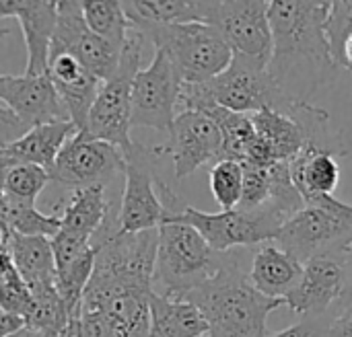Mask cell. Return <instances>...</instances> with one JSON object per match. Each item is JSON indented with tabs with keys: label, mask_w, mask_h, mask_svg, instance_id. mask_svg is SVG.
Masks as SVG:
<instances>
[{
	"label": "cell",
	"mask_w": 352,
	"mask_h": 337,
	"mask_svg": "<svg viewBox=\"0 0 352 337\" xmlns=\"http://www.w3.org/2000/svg\"><path fill=\"white\" fill-rule=\"evenodd\" d=\"M330 4L316 0L268 2L272 54L266 72L278 91L297 105L309 103L338 74L326 37Z\"/></svg>",
	"instance_id": "obj_1"
},
{
	"label": "cell",
	"mask_w": 352,
	"mask_h": 337,
	"mask_svg": "<svg viewBox=\"0 0 352 337\" xmlns=\"http://www.w3.org/2000/svg\"><path fill=\"white\" fill-rule=\"evenodd\" d=\"M184 301L200 309L208 337H268V315L285 307L283 299H268L254 288L235 251H227L217 274Z\"/></svg>",
	"instance_id": "obj_2"
},
{
	"label": "cell",
	"mask_w": 352,
	"mask_h": 337,
	"mask_svg": "<svg viewBox=\"0 0 352 337\" xmlns=\"http://www.w3.org/2000/svg\"><path fill=\"white\" fill-rule=\"evenodd\" d=\"M157 262L153 290L167 299H186L210 280L221 268L225 253H217L202 235L175 218L165 216L157 229Z\"/></svg>",
	"instance_id": "obj_3"
},
{
	"label": "cell",
	"mask_w": 352,
	"mask_h": 337,
	"mask_svg": "<svg viewBox=\"0 0 352 337\" xmlns=\"http://www.w3.org/2000/svg\"><path fill=\"white\" fill-rule=\"evenodd\" d=\"M165 51L182 84H200L219 76L231 62L233 49L221 33L206 23L138 25L130 27Z\"/></svg>",
	"instance_id": "obj_4"
},
{
	"label": "cell",
	"mask_w": 352,
	"mask_h": 337,
	"mask_svg": "<svg viewBox=\"0 0 352 337\" xmlns=\"http://www.w3.org/2000/svg\"><path fill=\"white\" fill-rule=\"evenodd\" d=\"M144 37L130 29L126 35V43L122 47L120 64L116 72L101 84L89 117L85 132L93 140L107 142L120 148L124 154L132 148L130 130H132V82L140 70Z\"/></svg>",
	"instance_id": "obj_5"
},
{
	"label": "cell",
	"mask_w": 352,
	"mask_h": 337,
	"mask_svg": "<svg viewBox=\"0 0 352 337\" xmlns=\"http://www.w3.org/2000/svg\"><path fill=\"white\" fill-rule=\"evenodd\" d=\"M352 233V204L318 196L293 214L274 237V245L301 266L314 255L342 243Z\"/></svg>",
	"instance_id": "obj_6"
},
{
	"label": "cell",
	"mask_w": 352,
	"mask_h": 337,
	"mask_svg": "<svg viewBox=\"0 0 352 337\" xmlns=\"http://www.w3.org/2000/svg\"><path fill=\"white\" fill-rule=\"evenodd\" d=\"M204 86L217 105L233 113L254 115L262 109H272L293 117L303 107L289 101L278 91L264 64L241 54H233L229 66L219 76L204 82Z\"/></svg>",
	"instance_id": "obj_7"
},
{
	"label": "cell",
	"mask_w": 352,
	"mask_h": 337,
	"mask_svg": "<svg viewBox=\"0 0 352 337\" xmlns=\"http://www.w3.org/2000/svg\"><path fill=\"white\" fill-rule=\"evenodd\" d=\"M167 216L194 226L217 253H227L235 247H256L274 241L276 233L285 224V218L268 206L254 212H241L235 208L227 212L221 210L217 214L184 206L179 212Z\"/></svg>",
	"instance_id": "obj_8"
},
{
	"label": "cell",
	"mask_w": 352,
	"mask_h": 337,
	"mask_svg": "<svg viewBox=\"0 0 352 337\" xmlns=\"http://www.w3.org/2000/svg\"><path fill=\"white\" fill-rule=\"evenodd\" d=\"M159 177L153 171V152L132 144L126 152L124 191L116 214L118 235H136L155 231L165 220V206L157 187Z\"/></svg>",
	"instance_id": "obj_9"
},
{
	"label": "cell",
	"mask_w": 352,
	"mask_h": 337,
	"mask_svg": "<svg viewBox=\"0 0 352 337\" xmlns=\"http://www.w3.org/2000/svg\"><path fill=\"white\" fill-rule=\"evenodd\" d=\"M202 23L214 27L233 54L268 64L272 54V31L266 0L204 2Z\"/></svg>",
	"instance_id": "obj_10"
},
{
	"label": "cell",
	"mask_w": 352,
	"mask_h": 337,
	"mask_svg": "<svg viewBox=\"0 0 352 337\" xmlns=\"http://www.w3.org/2000/svg\"><path fill=\"white\" fill-rule=\"evenodd\" d=\"M126 154L101 140H93L82 132H76L56 156L54 167L50 169L52 183L82 189L89 185H105L124 175Z\"/></svg>",
	"instance_id": "obj_11"
},
{
	"label": "cell",
	"mask_w": 352,
	"mask_h": 337,
	"mask_svg": "<svg viewBox=\"0 0 352 337\" xmlns=\"http://www.w3.org/2000/svg\"><path fill=\"white\" fill-rule=\"evenodd\" d=\"M182 80L165 56V51L155 49V56L146 68H140L132 82V128H153L157 132L169 134Z\"/></svg>",
	"instance_id": "obj_12"
},
{
	"label": "cell",
	"mask_w": 352,
	"mask_h": 337,
	"mask_svg": "<svg viewBox=\"0 0 352 337\" xmlns=\"http://www.w3.org/2000/svg\"><path fill=\"white\" fill-rule=\"evenodd\" d=\"M346 286V266L340 243L303 264L297 286L285 297V307L303 319H320L334 303H340Z\"/></svg>",
	"instance_id": "obj_13"
},
{
	"label": "cell",
	"mask_w": 352,
	"mask_h": 337,
	"mask_svg": "<svg viewBox=\"0 0 352 337\" xmlns=\"http://www.w3.org/2000/svg\"><path fill=\"white\" fill-rule=\"evenodd\" d=\"M52 47H58L78 60L93 76L105 82L118 68L122 49L95 35L80 10V2L62 0L58 2V23L52 39Z\"/></svg>",
	"instance_id": "obj_14"
},
{
	"label": "cell",
	"mask_w": 352,
	"mask_h": 337,
	"mask_svg": "<svg viewBox=\"0 0 352 337\" xmlns=\"http://www.w3.org/2000/svg\"><path fill=\"white\" fill-rule=\"evenodd\" d=\"M0 105L14 113L29 130L43 124L70 121L68 109L47 74H0Z\"/></svg>",
	"instance_id": "obj_15"
},
{
	"label": "cell",
	"mask_w": 352,
	"mask_h": 337,
	"mask_svg": "<svg viewBox=\"0 0 352 337\" xmlns=\"http://www.w3.org/2000/svg\"><path fill=\"white\" fill-rule=\"evenodd\" d=\"M223 136L219 126L198 111H179L169 132V146L175 177L184 179L210 161H219Z\"/></svg>",
	"instance_id": "obj_16"
},
{
	"label": "cell",
	"mask_w": 352,
	"mask_h": 337,
	"mask_svg": "<svg viewBox=\"0 0 352 337\" xmlns=\"http://www.w3.org/2000/svg\"><path fill=\"white\" fill-rule=\"evenodd\" d=\"M16 16L27 47V76L47 72L50 47L58 23V2L54 0H0V21Z\"/></svg>",
	"instance_id": "obj_17"
},
{
	"label": "cell",
	"mask_w": 352,
	"mask_h": 337,
	"mask_svg": "<svg viewBox=\"0 0 352 337\" xmlns=\"http://www.w3.org/2000/svg\"><path fill=\"white\" fill-rule=\"evenodd\" d=\"M45 74L50 76L64 107L68 109L70 121L76 126L78 132H85L91 105L103 82L93 76L78 60L58 47H50Z\"/></svg>",
	"instance_id": "obj_18"
},
{
	"label": "cell",
	"mask_w": 352,
	"mask_h": 337,
	"mask_svg": "<svg viewBox=\"0 0 352 337\" xmlns=\"http://www.w3.org/2000/svg\"><path fill=\"white\" fill-rule=\"evenodd\" d=\"M76 132L78 130L72 121L35 126L19 140L10 142L8 146H2L0 156L10 165H37L50 173L56 163V156Z\"/></svg>",
	"instance_id": "obj_19"
},
{
	"label": "cell",
	"mask_w": 352,
	"mask_h": 337,
	"mask_svg": "<svg viewBox=\"0 0 352 337\" xmlns=\"http://www.w3.org/2000/svg\"><path fill=\"white\" fill-rule=\"evenodd\" d=\"M289 169L293 185L305 204L318 196H332L340 183L338 156L314 144H305V148L289 163Z\"/></svg>",
	"instance_id": "obj_20"
},
{
	"label": "cell",
	"mask_w": 352,
	"mask_h": 337,
	"mask_svg": "<svg viewBox=\"0 0 352 337\" xmlns=\"http://www.w3.org/2000/svg\"><path fill=\"white\" fill-rule=\"evenodd\" d=\"M301 274L303 266L297 259L278 249L274 243H262L254 253L250 282L260 294L285 301V297L301 280Z\"/></svg>",
	"instance_id": "obj_21"
},
{
	"label": "cell",
	"mask_w": 352,
	"mask_h": 337,
	"mask_svg": "<svg viewBox=\"0 0 352 337\" xmlns=\"http://www.w3.org/2000/svg\"><path fill=\"white\" fill-rule=\"evenodd\" d=\"M8 255L31 294L56 286V264L50 239L12 235Z\"/></svg>",
	"instance_id": "obj_22"
},
{
	"label": "cell",
	"mask_w": 352,
	"mask_h": 337,
	"mask_svg": "<svg viewBox=\"0 0 352 337\" xmlns=\"http://www.w3.org/2000/svg\"><path fill=\"white\" fill-rule=\"evenodd\" d=\"M151 332L148 337H204L208 323L200 309L190 301L161 297L153 290L148 299Z\"/></svg>",
	"instance_id": "obj_23"
},
{
	"label": "cell",
	"mask_w": 352,
	"mask_h": 337,
	"mask_svg": "<svg viewBox=\"0 0 352 337\" xmlns=\"http://www.w3.org/2000/svg\"><path fill=\"white\" fill-rule=\"evenodd\" d=\"M111 204L105 196V185H89L74 189L64 214L60 216V231L85 239H93L105 218L111 214Z\"/></svg>",
	"instance_id": "obj_24"
},
{
	"label": "cell",
	"mask_w": 352,
	"mask_h": 337,
	"mask_svg": "<svg viewBox=\"0 0 352 337\" xmlns=\"http://www.w3.org/2000/svg\"><path fill=\"white\" fill-rule=\"evenodd\" d=\"M250 117L256 136L266 142L276 163H291L305 148L307 138L293 117L272 109H262Z\"/></svg>",
	"instance_id": "obj_25"
},
{
	"label": "cell",
	"mask_w": 352,
	"mask_h": 337,
	"mask_svg": "<svg viewBox=\"0 0 352 337\" xmlns=\"http://www.w3.org/2000/svg\"><path fill=\"white\" fill-rule=\"evenodd\" d=\"M130 27L202 23L204 0H132L122 2Z\"/></svg>",
	"instance_id": "obj_26"
},
{
	"label": "cell",
	"mask_w": 352,
	"mask_h": 337,
	"mask_svg": "<svg viewBox=\"0 0 352 337\" xmlns=\"http://www.w3.org/2000/svg\"><path fill=\"white\" fill-rule=\"evenodd\" d=\"M206 117H210L223 136V146H221V154L219 161H235V163H243L245 159V150L250 146V142L254 140L256 132L252 126V117L243 115V113H233L221 105H210L202 111ZM217 161V163H219Z\"/></svg>",
	"instance_id": "obj_27"
},
{
	"label": "cell",
	"mask_w": 352,
	"mask_h": 337,
	"mask_svg": "<svg viewBox=\"0 0 352 337\" xmlns=\"http://www.w3.org/2000/svg\"><path fill=\"white\" fill-rule=\"evenodd\" d=\"M80 10H82V19L87 23V27L95 35L103 37L105 41L116 45L118 49L124 47L126 35L130 31V23L126 19L122 2H113V0H82L80 2Z\"/></svg>",
	"instance_id": "obj_28"
},
{
	"label": "cell",
	"mask_w": 352,
	"mask_h": 337,
	"mask_svg": "<svg viewBox=\"0 0 352 337\" xmlns=\"http://www.w3.org/2000/svg\"><path fill=\"white\" fill-rule=\"evenodd\" d=\"M326 37L334 64L352 72V0L330 4Z\"/></svg>",
	"instance_id": "obj_29"
},
{
	"label": "cell",
	"mask_w": 352,
	"mask_h": 337,
	"mask_svg": "<svg viewBox=\"0 0 352 337\" xmlns=\"http://www.w3.org/2000/svg\"><path fill=\"white\" fill-rule=\"evenodd\" d=\"M52 183L50 173L37 165H12L4 177V196L14 204H33Z\"/></svg>",
	"instance_id": "obj_30"
},
{
	"label": "cell",
	"mask_w": 352,
	"mask_h": 337,
	"mask_svg": "<svg viewBox=\"0 0 352 337\" xmlns=\"http://www.w3.org/2000/svg\"><path fill=\"white\" fill-rule=\"evenodd\" d=\"M6 224L12 235L52 239L60 233V216H45L33 204H14L6 200Z\"/></svg>",
	"instance_id": "obj_31"
},
{
	"label": "cell",
	"mask_w": 352,
	"mask_h": 337,
	"mask_svg": "<svg viewBox=\"0 0 352 337\" xmlns=\"http://www.w3.org/2000/svg\"><path fill=\"white\" fill-rule=\"evenodd\" d=\"M210 191L217 204L227 212L235 210L241 202V185H243V169L235 161H219L212 165L208 173Z\"/></svg>",
	"instance_id": "obj_32"
},
{
	"label": "cell",
	"mask_w": 352,
	"mask_h": 337,
	"mask_svg": "<svg viewBox=\"0 0 352 337\" xmlns=\"http://www.w3.org/2000/svg\"><path fill=\"white\" fill-rule=\"evenodd\" d=\"M243 169V185H241V202L237 210L241 212H254L268 204L270 200V169L258 167L252 163H241Z\"/></svg>",
	"instance_id": "obj_33"
},
{
	"label": "cell",
	"mask_w": 352,
	"mask_h": 337,
	"mask_svg": "<svg viewBox=\"0 0 352 337\" xmlns=\"http://www.w3.org/2000/svg\"><path fill=\"white\" fill-rule=\"evenodd\" d=\"M330 321H324V317L320 319H301L299 323L291 325L289 329H283L278 334H268V337H324V332L328 327Z\"/></svg>",
	"instance_id": "obj_34"
},
{
	"label": "cell",
	"mask_w": 352,
	"mask_h": 337,
	"mask_svg": "<svg viewBox=\"0 0 352 337\" xmlns=\"http://www.w3.org/2000/svg\"><path fill=\"white\" fill-rule=\"evenodd\" d=\"M340 249H342L344 266H346V286H344L342 299L338 303L336 315H346V313H352V233L340 243Z\"/></svg>",
	"instance_id": "obj_35"
},
{
	"label": "cell",
	"mask_w": 352,
	"mask_h": 337,
	"mask_svg": "<svg viewBox=\"0 0 352 337\" xmlns=\"http://www.w3.org/2000/svg\"><path fill=\"white\" fill-rule=\"evenodd\" d=\"M324 337H352V313H346V315H336L326 332H324Z\"/></svg>",
	"instance_id": "obj_36"
},
{
	"label": "cell",
	"mask_w": 352,
	"mask_h": 337,
	"mask_svg": "<svg viewBox=\"0 0 352 337\" xmlns=\"http://www.w3.org/2000/svg\"><path fill=\"white\" fill-rule=\"evenodd\" d=\"M23 325H25V321H23L21 317L10 315V313H4V311L0 309V337H6L10 336V334H14V332L21 329Z\"/></svg>",
	"instance_id": "obj_37"
},
{
	"label": "cell",
	"mask_w": 352,
	"mask_h": 337,
	"mask_svg": "<svg viewBox=\"0 0 352 337\" xmlns=\"http://www.w3.org/2000/svg\"><path fill=\"white\" fill-rule=\"evenodd\" d=\"M14 276H19V272L8 255V251H0V288L4 284H8Z\"/></svg>",
	"instance_id": "obj_38"
},
{
	"label": "cell",
	"mask_w": 352,
	"mask_h": 337,
	"mask_svg": "<svg viewBox=\"0 0 352 337\" xmlns=\"http://www.w3.org/2000/svg\"><path fill=\"white\" fill-rule=\"evenodd\" d=\"M10 241H12V231H10V226L0 218V251H8Z\"/></svg>",
	"instance_id": "obj_39"
},
{
	"label": "cell",
	"mask_w": 352,
	"mask_h": 337,
	"mask_svg": "<svg viewBox=\"0 0 352 337\" xmlns=\"http://www.w3.org/2000/svg\"><path fill=\"white\" fill-rule=\"evenodd\" d=\"M6 337H43L37 329H33V327H27V325H23L21 329H16L14 334H10V336Z\"/></svg>",
	"instance_id": "obj_40"
},
{
	"label": "cell",
	"mask_w": 352,
	"mask_h": 337,
	"mask_svg": "<svg viewBox=\"0 0 352 337\" xmlns=\"http://www.w3.org/2000/svg\"><path fill=\"white\" fill-rule=\"evenodd\" d=\"M2 35H8V29H4V27H0V37Z\"/></svg>",
	"instance_id": "obj_41"
},
{
	"label": "cell",
	"mask_w": 352,
	"mask_h": 337,
	"mask_svg": "<svg viewBox=\"0 0 352 337\" xmlns=\"http://www.w3.org/2000/svg\"><path fill=\"white\" fill-rule=\"evenodd\" d=\"M204 337H208V336H204Z\"/></svg>",
	"instance_id": "obj_42"
}]
</instances>
